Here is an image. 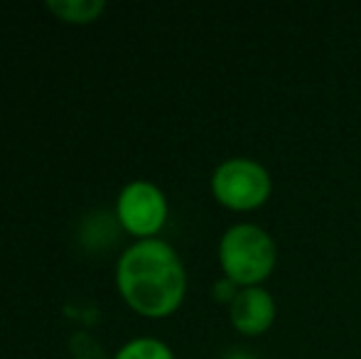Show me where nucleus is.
<instances>
[{"mask_svg": "<svg viewBox=\"0 0 361 359\" xmlns=\"http://www.w3.org/2000/svg\"><path fill=\"white\" fill-rule=\"evenodd\" d=\"M116 288L133 312L147 320H162L175 315L185 303L187 271L167 241H133L118 256Z\"/></svg>", "mask_w": 361, "mask_h": 359, "instance_id": "nucleus-1", "label": "nucleus"}, {"mask_svg": "<svg viewBox=\"0 0 361 359\" xmlns=\"http://www.w3.org/2000/svg\"><path fill=\"white\" fill-rule=\"evenodd\" d=\"M278 246L263 226L241 221L224 231L219 241V266L221 273L238 288L263 286L276 271Z\"/></svg>", "mask_w": 361, "mask_h": 359, "instance_id": "nucleus-2", "label": "nucleus"}, {"mask_svg": "<svg viewBox=\"0 0 361 359\" xmlns=\"http://www.w3.org/2000/svg\"><path fill=\"white\" fill-rule=\"evenodd\" d=\"M212 195L231 212H253L271 200V173L253 158H228L219 163L209 180Z\"/></svg>", "mask_w": 361, "mask_h": 359, "instance_id": "nucleus-3", "label": "nucleus"}, {"mask_svg": "<svg viewBox=\"0 0 361 359\" xmlns=\"http://www.w3.org/2000/svg\"><path fill=\"white\" fill-rule=\"evenodd\" d=\"M170 205L167 197L155 182L150 180H130L121 187L116 197V219L121 229L130 234L135 241L157 239L167 224Z\"/></svg>", "mask_w": 361, "mask_h": 359, "instance_id": "nucleus-4", "label": "nucleus"}, {"mask_svg": "<svg viewBox=\"0 0 361 359\" xmlns=\"http://www.w3.org/2000/svg\"><path fill=\"white\" fill-rule=\"evenodd\" d=\"M276 312L278 305L271 291H266L263 286H253L238 291V296L228 305V320H231L236 332H241L246 337H258L266 335L273 327Z\"/></svg>", "mask_w": 361, "mask_h": 359, "instance_id": "nucleus-5", "label": "nucleus"}, {"mask_svg": "<svg viewBox=\"0 0 361 359\" xmlns=\"http://www.w3.org/2000/svg\"><path fill=\"white\" fill-rule=\"evenodd\" d=\"M44 8L64 25H91L106 13L104 0H47Z\"/></svg>", "mask_w": 361, "mask_h": 359, "instance_id": "nucleus-6", "label": "nucleus"}, {"mask_svg": "<svg viewBox=\"0 0 361 359\" xmlns=\"http://www.w3.org/2000/svg\"><path fill=\"white\" fill-rule=\"evenodd\" d=\"M114 359H177V357L162 340H155V337H135V340L126 342L114 355Z\"/></svg>", "mask_w": 361, "mask_h": 359, "instance_id": "nucleus-7", "label": "nucleus"}, {"mask_svg": "<svg viewBox=\"0 0 361 359\" xmlns=\"http://www.w3.org/2000/svg\"><path fill=\"white\" fill-rule=\"evenodd\" d=\"M238 291H241V288H238L236 283L228 281L226 276H221V278H219V281L214 283V291H212V293H214V300H216V303H226V305H231L233 298L238 296Z\"/></svg>", "mask_w": 361, "mask_h": 359, "instance_id": "nucleus-8", "label": "nucleus"}]
</instances>
